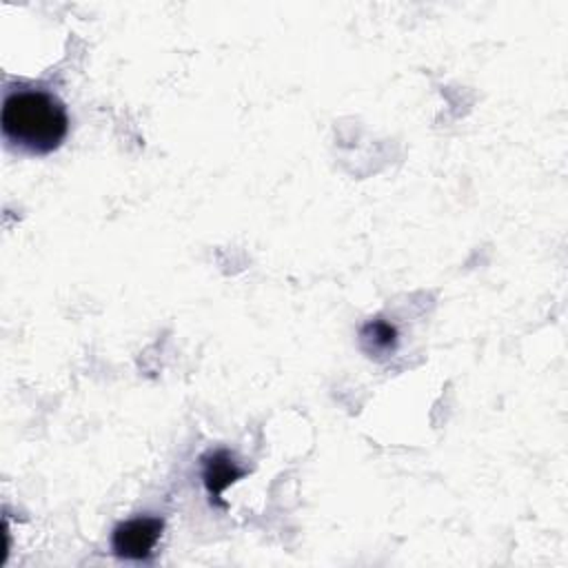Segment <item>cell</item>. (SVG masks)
<instances>
[{
	"mask_svg": "<svg viewBox=\"0 0 568 568\" xmlns=\"http://www.w3.org/2000/svg\"><path fill=\"white\" fill-rule=\"evenodd\" d=\"M4 140L31 155L55 151L69 133V115L64 104L42 89H20L7 93L2 102Z\"/></svg>",
	"mask_w": 568,
	"mask_h": 568,
	"instance_id": "cell-1",
	"label": "cell"
},
{
	"mask_svg": "<svg viewBox=\"0 0 568 568\" xmlns=\"http://www.w3.org/2000/svg\"><path fill=\"white\" fill-rule=\"evenodd\" d=\"M164 521L160 517H133L113 528L111 548L122 559H146L160 541Z\"/></svg>",
	"mask_w": 568,
	"mask_h": 568,
	"instance_id": "cell-2",
	"label": "cell"
},
{
	"mask_svg": "<svg viewBox=\"0 0 568 568\" xmlns=\"http://www.w3.org/2000/svg\"><path fill=\"white\" fill-rule=\"evenodd\" d=\"M242 475L244 470L235 464V459L226 450H213L202 457V481L206 486L211 501H215L217 506H226L222 501V493L231 484H235Z\"/></svg>",
	"mask_w": 568,
	"mask_h": 568,
	"instance_id": "cell-3",
	"label": "cell"
},
{
	"mask_svg": "<svg viewBox=\"0 0 568 568\" xmlns=\"http://www.w3.org/2000/svg\"><path fill=\"white\" fill-rule=\"evenodd\" d=\"M397 328L386 320H371L359 331V344L371 357H386L397 348Z\"/></svg>",
	"mask_w": 568,
	"mask_h": 568,
	"instance_id": "cell-4",
	"label": "cell"
}]
</instances>
